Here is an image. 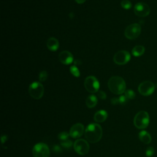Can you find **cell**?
I'll list each match as a JSON object with an SVG mask.
<instances>
[{
  "label": "cell",
  "instance_id": "cell-1",
  "mask_svg": "<svg viewBox=\"0 0 157 157\" xmlns=\"http://www.w3.org/2000/svg\"><path fill=\"white\" fill-rule=\"evenodd\" d=\"M85 136L89 142L96 143L102 136V129L99 124L91 123L85 129Z\"/></svg>",
  "mask_w": 157,
  "mask_h": 157
},
{
  "label": "cell",
  "instance_id": "cell-2",
  "mask_svg": "<svg viewBox=\"0 0 157 157\" xmlns=\"http://www.w3.org/2000/svg\"><path fill=\"white\" fill-rule=\"evenodd\" d=\"M107 84L110 91L115 94H121L126 91V83L121 77H112L109 80Z\"/></svg>",
  "mask_w": 157,
  "mask_h": 157
},
{
  "label": "cell",
  "instance_id": "cell-3",
  "mask_svg": "<svg viewBox=\"0 0 157 157\" xmlns=\"http://www.w3.org/2000/svg\"><path fill=\"white\" fill-rule=\"evenodd\" d=\"M149 115L144 110H142L137 113L134 118V126L138 129H145L149 124Z\"/></svg>",
  "mask_w": 157,
  "mask_h": 157
},
{
  "label": "cell",
  "instance_id": "cell-4",
  "mask_svg": "<svg viewBox=\"0 0 157 157\" xmlns=\"http://www.w3.org/2000/svg\"><path fill=\"white\" fill-rule=\"evenodd\" d=\"M29 95L35 99H40L44 93V88L42 83L40 82H35L30 84L28 88Z\"/></svg>",
  "mask_w": 157,
  "mask_h": 157
},
{
  "label": "cell",
  "instance_id": "cell-5",
  "mask_svg": "<svg viewBox=\"0 0 157 157\" xmlns=\"http://www.w3.org/2000/svg\"><path fill=\"white\" fill-rule=\"evenodd\" d=\"M34 157H49L50 150L48 145L44 143L36 144L33 148Z\"/></svg>",
  "mask_w": 157,
  "mask_h": 157
},
{
  "label": "cell",
  "instance_id": "cell-6",
  "mask_svg": "<svg viewBox=\"0 0 157 157\" xmlns=\"http://www.w3.org/2000/svg\"><path fill=\"white\" fill-rule=\"evenodd\" d=\"M141 26L138 23H133L126 27L124 30V36L128 39H136L140 34Z\"/></svg>",
  "mask_w": 157,
  "mask_h": 157
},
{
  "label": "cell",
  "instance_id": "cell-7",
  "mask_svg": "<svg viewBox=\"0 0 157 157\" xmlns=\"http://www.w3.org/2000/svg\"><path fill=\"white\" fill-rule=\"evenodd\" d=\"M84 86L85 89L88 92L94 93L98 91L99 88V83L95 77L90 75L85 78L84 82Z\"/></svg>",
  "mask_w": 157,
  "mask_h": 157
},
{
  "label": "cell",
  "instance_id": "cell-8",
  "mask_svg": "<svg viewBox=\"0 0 157 157\" xmlns=\"http://www.w3.org/2000/svg\"><path fill=\"white\" fill-rule=\"evenodd\" d=\"M74 148L77 153L80 155L87 154L90 150V145L86 140L78 139L74 143Z\"/></svg>",
  "mask_w": 157,
  "mask_h": 157
},
{
  "label": "cell",
  "instance_id": "cell-9",
  "mask_svg": "<svg viewBox=\"0 0 157 157\" xmlns=\"http://www.w3.org/2000/svg\"><path fill=\"white\" fill-rule=\"evenodd\" d=\"M155 85L150 81H144L140 83L138 87V91L143 96L151 95L155 91Z\"/></svg>",
  "mask_w": 157,
  "mask_h": 157
},
{
  "label": "cell",
  "instance_id": "cell-10",
  "mask_svg": "<svg viewBox=\"0 0 157 157\" xmlns=\"http://www.w3.org/2000/svg\"><path fill=\"white\" fill-rule=\"evenodd\" d=\"M131 55L128 51L120 50L117 52L113 56V61L118 65H123L129 62Z\"/></svg>",
  "mask_w": 157,
  "mask_h": 157
},
{
  "label": "cell",
  "instance_id": "cell-11",
  "mask_svg": "<svg viewBox=\"0 0 157 157\" xmlns=\"http://www.w3.org/2000/svg\"><path fill=\"white\" fill-rule=\"evenodd\" d=\"M134 11L135 14L138 17H145L149 15L150 9L149 6L146 3L139 2L135 5L134 7Z\"/></svg>",
  "mask_w": 157,
  "mask_h": 157
},
{
  "label": "cell",
  "instance_id": "cell-12",
  "mask_svg": "<svg viewBox=\"0 0 157 157\" xmlns=\"http://www.w3.org/2000/svg\"><path fill=\"white\" fill-rule=\"evenodd\" d=\"M84 132V126L82 123H77L72 126L70 129L69 135L74 139L80 137Z\"/></svg>",
  "mask_w": 157,
  "mask_h": 157
},
{
  "label": "cell",
  "instance_id": "cell-13",
  "mask_svg": "<svg viewBox=\"0 0 157 157\" xmlns=\"http://www.w3.org/2000/svg\"><path fill=\"white\" fill-rule=\"evenodd\" d=\"M58 59L59 61L66 65L70 64L72 63L74 58L73 55L69 51H62L58 55Z\"/></svg>",
  "mask_w": 157,
  "mask_h": 157
},
{
  "label": "cell",
  "instance_id": "cell-14",
  "mask_svg": "<svg viewBox=\"0 0 157 157\" xmlns=\"http://www.w3.org/2000/svg\"><path fill=\"white\" fill-rule=\"evenodd\" d=\"M59 44L58 40L55 37H50L48 39L47 41V47L48 49L50 51L55 52L57 50L58 48H59Z\"/></svg>",
  "mask_w": 157,
  "mask_h": 157
},
{
  "label": "cell",
  "instance_id": "cell-15",
  "mask_svg": "<svg viewBox=\"0 0 157 157\" xmlns=\"http://www.w3.org/2000/svg\"><path fill=\"white\" fill-rule=\"evenodd\" d=\"M107 112L104 110H100L97 111L94 115V120L97 123H102L107 118Z\"/></svg>",
  "mask_w": 157,
  "mask_h": 157
},
{
  "label": "cell",
  "instance_id": "cell-16",
  "mask_svg": "<svg viewBox=\"0 0 157 157\" xmlns=\"http://www.w3.org/2000/svg\"><path fill=\"white\" fill-rule=\"evenodd\" d=\"M139 138L142 142L145 144H148L151 141L150 134L145 131H142L139 133Z\"/></svg>",
  "mask_w": 157,
  "mask_h": 157
},
{
  "label": "cell",
  "instance_id": "cell-17",
  "mask_svg": "<svg viewBox=\"0 0 157 157\" xmlns=\"http://www.w3.org/2000/svg\"><path fill=\"white\" fill-rule=\"evenodd\" d=\"M98 103V99L95 95L91 94L87 97L86 99V105L88 108L94 107Z\"/></svg>",
  "mask_w": 157,
  "mask_h": 157
},
{
  "label": "cell",
  "instance_id": "cell-18",
  "mask_svg": "<svg viewBox=\"0 0 157 157\" xmlns=\"http://www.w3.org/2000/svg\"><path fill=\"white\" fill-rule=\"evenodd\" d=\"M145 52V48L142 45H136L132 50V54L136 57L142 55Z\"/></svg>",
  "mask_w": 157,
  "mask_h": 157
},
{
  "label": "cell",
  "instance_id": "cell-19",
  "mask_svg": "<svg viewBox=\"0 0 157 157\" xmlns=\"http://www.w3.org/2000/svg\"><path fill=\"white\" fill-rule=\"evenodd\" d=\"M60 144L62 146V147H64L66 149H69L72 146L73 143H72V140H71L69 139H67V140H65L61 141Z\"/></svg>",
  "mask_w": 157,
  "mask_h": 157
},
{
  "label": "cell",
  "instance_id": "cell-20",
  "mask_svg": "<svg viewBox=\"0 0 157 157\" xmlns=\"http://www.w3.org/2000/svg\"><path fill=\"white\" fill-rule=\"evenodd\" d=\"M69 133H68L66 131H62L61 132H59L58 134V138L61 140V141L62 140H65L68 139V137L69 136Z\"/></svg>",
  "mask_w": 157,
  "mask_h": 157
},
{
  "label": "cell",
  "instance_id": "cell-21",
  "mask_svg": "<svg viewBox=\"0 0 157 157\" xmlns=\"http://www.w3.org/2000/svg\"><path fill=\"white\" fill-rule=\"evenodd\" d=\"M124 96L128 99H132L135 98L136 94L134 91L132 90H127L124 92Z\"/></svg>",
  "mask_w": 157,
  "mask_h": 157
},
{
  "label": "cell",
  "instance_id": "cell-22",
  "mask_svg": "<svg viewBox=\"0 0 157 157\" xmlns=\"http://www.w3.org/2000/svg\"><path fill=\"white\" fill-rule=\"evenodd\" d=\"M70 72L75 77H80L79 70H78V69L75 66H71V67H70Z\"/></svg>",
  "mask_w": 157,
  "mask_h": 157
},
{
  "label": "cell",
  "instance_id": "cell-23",
  "mask_svg": "<svg viewBox=\"0 0 157 157\" xmlns=\"http://www.w3.org/2000/svg\"><path fill=\"white\" fill-rule=\"evenodd\" d=\"M121 7L124 9H129L131 8L132 7V4L131 2L128 1V0H123L121 2Z\"/></svg>",
  "mask_w": 157,
  "mask_h": 157
},
{
  "label": "cell",
  "instance_id": "cell-24",
  "mask_svg": "<svg viewBox=\"0 0 157 157\" xmlns=\"http://www.w3.org/2000/svg\"><path fill=\"white\" fill-rule=\"evenodd\" d=\"M48 77V74L45 71H42L39 74V80L40 82H44Z\"/></svg>",
  "mask_w": 157,
  "mask_h": 157
},
{
  "label": "cell",
  "instance_id": "cell-25",
  "mask_svg": "<svg viewBox=\"0 0 157 157\" xmlns=\"http://www.w3.org/2000/svg\"><path fill=\"white\" fill-rule=\"evenodd\" d=\"M118 100L119 104H120L121 105H124L127 103L128 99L124 95H121L118 98Z\"/></svg>",
  "mask_w": 157,
  "mask_h": 157
},
{
  "label": "cell",
  "instance_id": "cell-26",
  "mask_svg": "<svg viewBox=\"0 0 157 157\" xmlns=\"http://www.w3.org/2000/svg\"><path fill=\"white\" fill-rule=\"evenodd\" d=\"M154 152H155V149L153 147H148L147 149H146V155L148 157H151L153 154H154Z\"/></svg>",
  "mask_w": 157,
  "mask_h": 157
},
{
  "label": "cell",
  "instance_id": "cell-27",
  "mask_svg": "<svg viewBox=\"0 0 157 157\" xmlns=\"http://www.w3.org/2000/svg\"><path fill=\"white\" fill-rule=\"evenodd\" d=\"M97 95L101 99L104 100V99H105V98H106V94L103 91H98L97 92Z\"/></svg>",
  "mask_w": 157,
  "mask_h": 157
},
{
  "label": "cell",
  "instance_id": "cell-28",
  "mask_svg": "<svg viewBox=\"0 0 157 157\" xmlns=\"http://www.w3.org/2000/svg\"><path fill=\"white\" fill-rule=\"evenodd\" d=\"M52 150H53V151H55V152L56 153H59L61 152V151H62L61 148L59 145H54V146L53 147V148H52Z\"/></svg>",
  "mask_w": 157,
  "mask_h": 157
},
{
  "label": "cell",
  "instance_id": "cell-29",
  "mask_svg": "<svg viewBox=\"0 0 157 157\" xmlns=\"http://www.w3.org/2000/svg\"><path fill=\"white\" fill-rule=\"evenodd\" d=\"M111 104L113 105H117L118 104H119V100L118 98H113L111 99Z\"/></svg>",
  "mask_w": 157,
  "mask_h": 157
},
{
  "label": "cell",
  "instance_id": "cell-30",
  "mask_svg": "<svg viewBox=\"0 0 157 157\" xmlns=\"http://www.w3.org/2000/svg\"><path fill=\"white\" fill-rule=\"evenodd\" d=\"M7 139V136L6 135H2L1 136V143L2 144H3Z\"/></svg>",
  "mask_w": 157,
  "mask_h": 157
},
{
  "label": "cell",
  "instance_id": "cell-31",
  "mask_svg": "<svg viewBox=\"0 0 157 157\" xmlns=\"http://www.w3.org/2000/svg\"><path fill=\"white\" fill-rule=\"evenodd\" d=\"M75 1L78 4H83L86 1V0H75Z\"/></svg>",
  "mask_w": 157,
  "mask_h": 157
}]
</instances>
